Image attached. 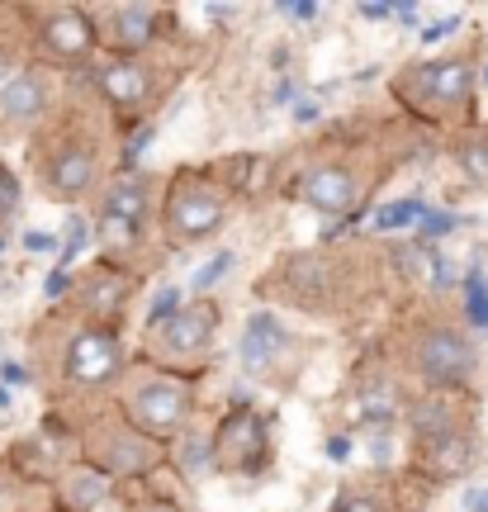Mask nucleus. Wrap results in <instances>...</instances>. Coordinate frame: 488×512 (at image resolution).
Listing matches in <instances>:
<instances>
[{"instance_id":"nucleus-1","label":"nucleus","mask_w":488,"mask_h":512,"mask_svg":"<svg viewBox=\"0 0 488 512\" xmlns=\"http://www.w3.org/2000/svg\"><path fill=\"white\" fill-rule=\"evenodd\" d=\"M166 223H171V238L199 242V238H209L218 223H223V204H218L209 190L185 185V190H176L171 204H166Z\"/></svg>"},{"instance_id":"nucleus-2","label":"nucleus","mask_w":488,"mask_h":512,"mask_svg":"<svg viewBox=\"0 0 488 512\" xmlns=\"http://www.w3.org/2000/svg\"><path fill=\"white\" fill-rule=\"evenodd\" d=\"M470 366H474V351L465 337H455V332H432V337L422 342V375L432 384L465 380Z\"/></svg>"},{"instance_id":"nucleus-3","label":"nucleus","mask_w":488,"mask_h":512,"mask_svg":"<svg viewBox=\"0 0 488 512\" xmlns=\"http://www.w3.org/2000/svg\"><path fill=\"white\" fill-rule=\"evenodd\" d=\"M256 456H261V427H256L252 413H233V418L218 422L214 460L223 470H247Z\"/></svg>"},{"instance_id":"nucleus-4","label":"nucleus","mask_w":488,"mask_h":512,"mask_svg":"<svg viewBox=\"0 0 488 512\" xmlns=\"http://www.w3.org/2000/svg\"><path fill=\"white\" fill-rule=\"evenodd\" d=\"M67 370H72L76 384H100L109 380L114 370H119V347H114V337L105 332H81L67 351Z\"/></svg>"},{"instance_id":"nucleus-5","label":"nucleus","mask_w":488,"mask_h":512,"mask_svg":"<svg viewBox=\"0 0 488 512\" xmlns=\"http://www.w3.org/2000/svg\"><path fill=\"white\" fill-rule=\"evenodd\" d=\"M133 418L152 427V432H171V427H181L185 418V399L181 389H171V384H147L138 389V399H133Z\"/></svg>"},{"instance_id":"nucleus-6","label":"nucleus","mask_w":488,"mask_h":512,"mask_svg":"<svg viewBox=\"0 0 488 512\" xmlns=\"http://www.w3.org/2000/svg\"><path fill=\"white\" fill-rule=\"evenodd\" d=\"M280 351H285V323L275 313H252L247 337H242V361L252 370H266Z\"/></svg>"},{"instance_id":"nucleus-7","label":"nucleus","mask_w":488,"mask_h":512,"mask_svg":"<svg viewBox=\"0 0 488 512\" xmlns=\"http://www.w3.org/2000/svg\"><path fill=\"white\" fill-rule=\"evenodd\" d=\"M304 195H308V204H318L327 214H342L356 200V181H351V171H342V166H323V171L308 176Z\"/></svg>"},{"instance_id":"nucleus-8","label":"nucleus","mask_w":488,"mask_h":512,"mask_svg":"<svg viewBox=\"0 0 488 512\" xmlns=\"http://www.w3.org/2000/svg\"><path fill=\"white\" fill-rule=\"evenodd\" d=\"M214 323H218L214 304H190V309H181L171 318L166 342H171V351H199L209 337H214Z\"/></svg>"},{"instance_id":"nucleus-9","label":"nucleus","mask_w":488,"mask_h":512,"mask_svg":"<svg viewBox=\"0 0 488 512\" xmlns=\"http://www.w3.org/2000/svg\"><path fill=\"white\" fill-rule=\"evenodd\" d=\"M143 214H147L143 185L119 181L105 195V219H109V233H114V238H128V233H133V223H143Z\"/></svg>"},{"instance_id":"nucleus-10","label":"nucleus","mask_w":488,"mask_h":512,"mask_svg":"<svg viewBox=\"0 0 488 512\" xmlns=\"http://www.w3.org/2000/svg\"><path fill=\"white\" fill-rule=\"evenodd\" d=\"M0 110H5V119H15V124L38 119V110H43V86H38L34 76H15V81H5V91H0Z\"/></svg>"},{"instance_id":"nucleus-11","label":"nucleus","mask_w":488,"mask_h":512,"mask_svg":"<svg viewBox=\"0 0 488 512\" xmlns=\"http://www.w3.org/2000/svg\"><path fill=\"white\" fill-rule=\"evenodd\" d=\"M43 38H48V48L53 53H62V57H76V53H86L91 48V24L76 15H57V19H48V29H43Z\"/></svg>"},{"instance_id":"nucleus-12","label":"nucleus","mask_w":488,"mask_h":512,"mask_svg":"<svg viewBox=\"0 0 488 512\" xmlns=\"http://www.w3.org/2000/svg\"><path fill=\"white\" fill-rule=\"evenodd\" d=\"M100 86H105V95L114 105H138L147 95V76L138 72V67L119 62V67H105V72H100Z\"/></svg>"},{"instance_id":"nucleus-13","label":"nucleus","mask_w":488,"mask_h":512,"mask_svg":"<svg viewBox=\"0 0 488 512\" xmlns=\"http://www.w3.org/2000/svg\"><path fill=\"white\" fill-rule=\"evenodd\" d=\"M427 91H432L436 100H465V91H470V67H465V62L427 67Z\"/></svg>"},{"instance_id":"nucleus-14","label":"nucleus","mask_w":488,"mask_h":512,"mask_svg":"<svg viewBox=\"0 0 488 512\" xmlns=\"http://www.w3.org/2000/svg\"><path fill=\"white\" fill-rule=\"evenodd\" d=\"M91 157L86 152H62L57 157V166H53V185L62 190V195H81L86 185H91Z\"/></svg>"},{"instance_id":"nucleus-15","label":"nucleus","mask_w":488,"mask_h":512,"mask_svg":"<svg viewBox=\"0 0 488 512\" xmlns=\"http://www.w3.org/2000/svg\"><path fill=\"white\" fill-rule=\"evenodd\" d=\"M105 475H95V470H76L72 479H67V508L72 512H91L100 498H105Z\"/></svg>"},{"instance_id":"nucleus-16","label":"nucleus","mask_w":488,"mask_h":512,"mask_svg":"<svg viewBox=\"0 0 488 512\" xmlns=\"http://www.w3.org/2000/svg\"><path fill=\"white\" fill-rule=\"evenodd\" d=\"M422 219H427L422 200H398V204H384L370 228H380V233H398V228H413V223H422Z\"/></svg>"},{"instance_id":"nucleus-17","label":"nucleus","mask_w":488,"mask_h":512,"mask_svg":"<svg viewBox=\"0 0 488 512\" xmlns=\"http://www.w3.org/2000/svg\"><path fill=\"white\" fill-rule=\"evenodd\" d=\"M114 29H119V43L138 48V43H147V34H152V15H147L143 5H124L119 19H114Z\"/></svg>"},{"instance_id":"nucleus-18","label":"nucleus","mask_w":488,"mask_h":512,"mask_svg":"<svg viewBox=\"0 0 488 512\" xmlns=\"http://www.w3.org/2000/svg\"><path fill=\"white\" fill-rule=\"evenodd\" d=\"M470 318L488 332V280L479 266H470Z\"/></svg>"},{"instance_id":"nucleus-19","label":"nucleus","mask_w":488,"mask_h":512,"mask_svg":"<svg viewBox=\"0 0 488 512\" xmlns=\"http://www.w3.org/2000/svg\"><path fill=\"white\" fill-rule=\"evenodd\" d=\"M413 427L422 437H441V432H451V413H446L441 403H427V408L413 418Z\"/></svg>"},{"instance_id":"nucleus-20","label":"nucleus","mask_w":488,"mask_h":512,"mask_svg":"<svg viewBox=\"0 0 488 512\" xmlns=\"http://www.w3.org/2000/svg\"><path fill=\"white\" fill-rule=\"evenodd\" d=\"M233 261H237V256H233V252H218V256H214V261H209V266H204V271H199V275H195V290H214L218 280H223V275L233 271Z\"/></svg>"},{"instance_id":"nucleus-21","label":"nucleus","mask_w":488,"mask_h":512,"mask_svg":"<svg viewBox=\"0 0 488 512\" xmlns=\"http://www.w3.org/2000/svg\"><path fill=\"white\" fill-rule=\"evenodd\" d=\"M171 313H181V290L176 285H166V290H157V299H152V323H162V318H171Z\"/></svg>"},{"instance_id":"nucleus-22","label":"nucleus","mask_w":488,"mask_h":512,"mask_svg":"<svg viewBox=\"0 0 488 512\" xmlns=\"http://www.w3.org/2000/svg\"><path fill=\"white\" fill-rule=\"evenodd\" d=\"M465 171H470L474 181H484V185H488V143L465 147Z\"/></svg>"},{"instance_id":"nucleus-23","label":"nucleus","mask_w":488,"mask_h":512,"mask_svg":"<svg viewBox=\"0 0 488 512\" xmlns=\"http://www.w3.org/2000/svg\"><path fill=\"white\" fill-rule=\"evenodd\" d=\"M81 247H86V223L72 219V233H67V242H62V261H72Z\"/></svg>"},{"instance_id":"nucleus-24","label":"nucleus","mask_w":488,"mask_h":512,"mask_svg":"<svg viewBox=\"0 0 488 512\" xmlns=\"http://www.w3.org/2000/svg\"><path fill=\"white\" fill-rule=\"evenodd\" d=\"M337 512H380V503L365 494H346V498H337Z\"/></svg>"},{"instance_id":"nucleus-25","label":"nucleus","mask_w":488,"mask_h":512,"mask_svg":"<svg viewBox=\"0 0 488 512\" xmlns=\"http://www.w3.org/2000/svg\"><path fill=\"white\" fill-rule=\"evenodd\" d=\"M294 124H313V119H318V114H323V105H318V100H308V95H304V100H294Z\"/></svg>"},{"instance_id":"nucleus-26","label":"nucleus","mask_w":488,"mask_h":512,"mask_svg":"<svg viewBox=\"0 0 488 512\" xmlns=\"http://www.w3.org/2000/svg\"><path fill=\"white\" fill-rule=\"evenodd\" d=\"M455 223H460L455 214H427V219H422V233H432L436 238V233H451Z\"/></svg>"},{"instance_id":"nucleus-27","label":"nucleus","mask_w":488,"mask_h":512,"mask_svg":"<svg viewBox=\"0 0 488 512\" xmlns=\"http://www.w3.org/2000/svg\"><path fill=\"white\" fill-rule=\"evenodd\" d=\"M327 460H332V465H346V460H351V441L332 437V441H327Z\"/></svg>"},{"instance_id":"nucleus-28","label":"nucleus","mask_w":488,"mask_h":512,"mask_svg":"<svg viewBox=\"0 0 488 512\" xmlns=\"http://www.w3.org/2000/svg\"><path fill=\"white\" fill-rule=\"evenodd\" d=\"M455 24H460V15H451V19H446V24H432V29H422V43H441V38L451 34Z\"/></svg>"},{"instance_id":"nucleus-29","label":"nucleus","mask_w":488,"mask_h":512,"mask_svg":"<svg viewBox=\"0 0 488 512\" xmlns=\"http://www.w3.org/2000/svg\"><path fill=\"white\" fill-rule=\"evenodd\" d=\"M24 247H29V252H53L57 242L48 238V233H29V238H24Z\"/></svg>"},{"instance_id":"nucleus-30","label":"nucleus","mask_w":488,"mask_h":512,"mask_svg":"<svg viewBox=\"0 0 488 512\" xmlns=\"http://www.w3.org/2000/svg\"><path fill=\"white\" fill-rule=\"evenodd\" d=\"M10 204H15V181H10V176L0 171V214H5Z\"/></svg>"},{"instance_id":"nucleus-31","label":"nucleus","mask_w":488,"mask_h":512,"mask_svg":"<svg viewBox=\"0 0 488 512\" xmlns=\"http://www.w3.org/2000/svg\"><path fill=\"white\" fill-rule=\"evenodd\" d=\"M0 380H5V384H24L29 375H24V366H15V361H5V366H0Z\"/></svg>"},{"instance_id":"nucleus-32","label":"nucleus","mask_w":488,"mask_h":512,"mask_svg":"<svg viewBox=\"0 0 488 512\" xmlns=\"http://www.w3.org/2000/svg\"><path fill=\"white\" fill-rule=\"evenodd\" d=\"M465 508H470V512H488V489H470V494H465Z\"/></svg>"},{"instance_id":"nucleus-33","label":"nucleus","mask_w":488,"mask_h":512,"mask_svg":"<svg viewBox=\"0 0 488 512\" xmlns=\"http://www.w3.org/2000/svg\"><path fill=\"white\" fill-rule=\"evenodd\" d=\"M43 290H48V299H57V294L67 290V271H53V275H48V285H43Z\"/></svg>"},{"instance_id":"nucleus-34","label":"nucleus","mask_w":488,"mask_h":512,"mask_svg":"<svg viewBox=\"0 0 488 512\" xmlns=\"http://www.w3.org/2000/svg\"><path fill=\"white\" fill-rule=\"evenodd\" d=\"M285 15L290 19H313L318 15V5H285Z\"/></svg>"},{"instance_id":"nucleus-35","label":"nucleus","mask_w":488,"mask_h":512,"mask_svg":"<svg viewBox=\"0 0 488 512\" xmlns=\"http://www.w3.org/2000/svg\"><path fill=\"white\" fill-rule=\"evenodd\" d=\"M190 470H199V465H204V441H190Z\"/></svg>"},{"instance_id":"nucleus-36","label":"nucleus","mask_w":488,"mask_h":512,"mask_svg":"<svg viewBox=\"0 0 488 512\" xmlns=\"http://www.w3.org/2000/svg\"><path fill=\"white\" fill-rule=\"evenodd\" d=\"M389 15V5H380V0H375V5H361V19H384Z\"/></svg>"},{"instance_id":"nucleus-37","label":"nucleus","mask_w":488,"mask_h":512,"mask_svg":"<svg viewBox=\"0 0 488 512\" xmlns=\"http://www.w3.org/2000/svg\"><path fill=\"white\" fill-rule=\"evenodd\" d=\"M394 15H398V19H403V24H417V5H398Z\"/></svg>"},{"instance_id":"nucleus-38","label":"nucleus","mask_w":488,"mask_h":512,"mask_svg":"<svg viewBox=\"0 0 488 512\" xmlns=\"http://www.w3.org/2000/svg\"><path fill=\"white\" fill-rule=\"evenodd\" d=\"M143 512H176V508H143Z\"/></svg>"},{"instance_id":"nucleus-39","label":"nucleus","mask_w":488,"mask_h":512,"mask_svg":"<svg viewBox=\"0 0 488 512\" xmlns=\"http://www.w3.org/2000/svg\"><path fill=\"white\" fill-rule=\"evenodd\" d=\"M484 81H488V67H484Z\"/></svg>"}]
</instances>
